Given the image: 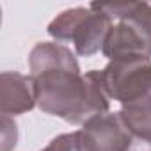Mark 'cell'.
Here are the masks:
<instances>
[{"instance_id": "5b68a950", "label": "cell", "mask_w": 151, "mask_h": 151, "mask_svg": "<svg viewBox=\"0 0 151 151\" xmlns=\"http://www.w3.org/2000/svg\"><path fill=\"white\" fill-rule=\"evenodd\" d=\"M36 103L34 80L18 71H4L0 75V112L2 116H20L30 112Z\"/></svg>"}, {"instance_id": "9c48e42d", "label": "cell", "mask_w": 151, "mask_h": 151, "mask_svg": "<svg viewBox=\"0 0 151 151\" xmlns=\"http://www.w3.org/2000/svg\"><path fill=\"white\" fill-rule=\"evenodd\" d=\"M41 151H82V149H80V144H78L77 132H71V133H60V135H57Z\"/></svg>"}, {"instance_id": "6da1fadb", "label": "cell", "mask_w": 151, "mask_h": 151, "mask_svg": "<svg viewBox=\"0 0 151 151\" xmlns=\"http://www.w3.org/2000/svg\"><path fill=\"white\" fill-rule=\"evenodd\" d=\"M29 69L41 112L69 124H84L109 112L110 98L101 82V71L91 69L84 75L68 46L57 41L37 43L29 53Z\"/></svg>"}, {"instance_id": "ba28073f", "label": "cell", "mask_w": 151, "mask_h": 151, "mask_svg": "<svg viewBox=\"0 0 151 151\" xmlns=\"http://www.w3.org/2000/svg\"><path fill=\"white\" fill-rule=\"evenodd\" d=\"M126 22H130V23L139 30V34L144 37L146 45H147L149 50H151V4L140 2L137 13H135L130 20H126Z\"/></svg>"}, {"instance_id": "52a82bcc", "label": "cell", "mask_w": 151, "mask_h": 151, "mask_svg": "<svg viewBox=\"0 0 151 151\" xmlns=\"http://www.w3.org/2000/svg\"><path fill=\"white\" fill-rule=\"evenodd\" d=\"M119 114L133 139L151 140V98L123 105Z\"/></svg>"}, {"instance_id": "30bf717a", "label": "cell", "mask_w": 151, "mask_h": 151, "mask_svg": "<svg viewBox=\"0 0 151 151\" xmlns=\"http://www.w3.org/2000/svg\"><path fill=\"white\" fill-rule=\"evenodd\" d=\"M18 130L16 123L9 116H2V151H13L16 147Z\"/></svg>"}, {"instance_id": "8fae6325", "label": "cell", "mask_w": 151, "mask_h": 151, "mask_svg": "<svg viewBox=\"0 0 151 151\" xmlns=\"http://www.w3.org/2000/svg\"><path fill=\"white\" fill-rule=\"evenodd\" d=\"M128 151H151V140H140V139H133L132 146Z\"/></svg>"}, {"instance_id": "3957f363", "label": "cell", "mask_w": 151, "mask_h": 151, "mask_svg": "<svg viewBox=\"0 0 151 151\" xmlns=\"http://www.w3.org/2000/svg\"><path fill=\"white\" fill-rule=\"evenodd\" d=\"M101 82L109 98L119 101L121 107L151 98V57L109 60L101 69Z\"/></svg>"}, {"instance_id": "7a4b0ae2", "label": "cell", "mask_w": 151, "mask_h": 151, "mask_svg": "<svg viewBox=\"0 0 151 151\" xmlns=\"http://www.w3.org/2000/svg\"><path fill=\"white\" fill-rule=\"evenodd\" d=\"M112 25L110 16L87 6L62 11L48 23L46 32L55 41L73 43L75 52L80 57H91L103 50Z\"/></svg>"}, {"instance_id": "8992f818", "label": "cell", "mask_w": 151, "mask_h": 151, "mask_svg": "<svg viewBox=\"0 0 151 151\" xmlns=\"http://www.w3.org/2000/svg\"><path fill=\"white\" fill-rule=\"evenodd\" d=\"M101 52L109 60L135 57V55L151 57L149 46L130 22H117L116 25H112Z\"/></svg>"}, {"instance_id": "277c9868", "label": "cell", "mask_w": 151, "mask_h": 151, "mask_svg": "<svg viewBox=\"0 0 151 151\" xmlns=\"http://www.w3.org/2000/svg\"><path fill=\"white\" fill-rule=\"evenodd\" d=\"M77 135L82 151H128L133 140L119 112L91 117L77 130Z\"/></svg>"}]
</instances>
